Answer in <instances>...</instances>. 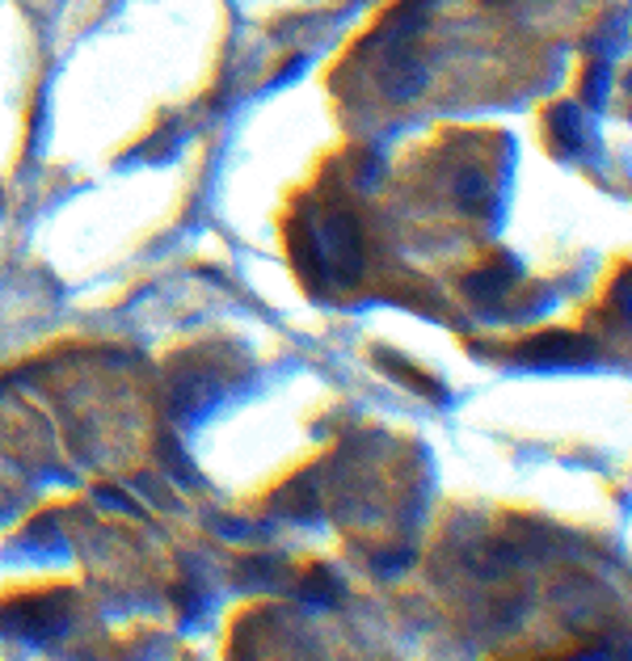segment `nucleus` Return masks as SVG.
Returning <instances> with one entry per match:
<instances>
[{
  "label": "nucleus",
  "mask_w": 632,
  "mask_h": 661,
  "mask_svg": "<svg viewBox=\"0 0 632 661\" xmlns=\"http://www.w3.org/2000/svg\"><path fill=\"white\" fill-rule=\"evenodd\" d=\"M511 287H515V265H511V261H502V265H493V270H481V274L468 283V291H472L481 304H498Z\"/></svg>",
  "instance_id": "nucleus-3"
},
{
  "label": "nucleus",
  "mask_w": 632,
  "mask_h": 661,
  "mask_svg": "<svg viewBox=\"0 0 632 661\" xmlns=\"http://www.w3.org/2000/svg\"><path fill=\"white\" fill-rule=\"evenodd\" d=\"M300 261H304V274L316 283H359L363 240H359L354 215H346V211L313 215L308 240H300Z\"/></svg>",
  "instance_id": "nucleus-1"
},
{
  "label": "nucleus",
  "mask_w": 632,
  "mask_h": 661,
  "mask_svg": "<svg viewBox=\"0 0 632 661\" xmlns=\"http://www.w3.org/2000/svg\"><path fill=\"white\" fill-rule=\"evenodd\" d=\"M338 594H342V586L333 581V574H325V569H316V574L308 577V586H304V599L313 606H333Z\"/></svg>",
  "instance_id": "nucleus-4"
},
{
  "label": "nucleus",
  "mask_w": 632,
  "mask_h": 661,
  "mask_svg": "<svg viewBox=\"0 0 632 661\" xmlns=\"http://www.w3.org/2000/svg\"><path fill=\"white\" fill-rule=\"evenodd\" d=\"M590 358V342L570 338V333H552V338H536L518 350V363H536V367H570Z\"/></svg>",
  "instance_id": "nucleus-2"
}]
</instances>
